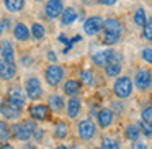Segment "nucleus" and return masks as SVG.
<instances>
[{"mask_svg": "<svg viewBox=\"0 0 152 149\" xmlns=\"http://www.w3.org/2000/svg\"><path fill=\"white\" fill-rule=\"evenodd\" d=\"M34 128H36L34 121L26 120V121H23V123H18V125L10 126V136H13L15 139H18V141L26 142V141L31 139V134H33Z\"/></svg>", "mask_w": 152, "mask_h": 149, "instance_id": "obj_1", "label": "nucleus"}, {"mask_svg": "<svg viewBox=\"0 0 152 149\" xmlns=\"http://www.w3.org/2000/svg\"><path fill=\"white\" fill-rule=\"evenodd\" d=\"M132 89H134L132 80L126 76L118 77V79L115 80V84H113V93H115L118 98H128L132 93Z\"/></svg>", "mask_w": 152, "mask_h": 149, "instance_id": "obj_2", "label": "nucleus"}, {"mask_svg": "<svg viewBox=\"0 0 152 149\" xmlns=\"http://www.w3.org/2000/svg\"><path fill=\"white\" fill-rule=\"evenodd\" d=\"M64 79V69L57 64H49L44 70V80L48 82V85L57 87Z\"/></svg>", "mask_w": 152, "mask_h": 149, "instance_id": "obj_3", "label": "nucleus"}, {"mask_svg": "<svg viewBox=\"0 0 152 149\" xmlns=\"http://www.w3.org/2000/svg\"><path fill=\"white\" fill-rule=\"evenodd\" d=\"M25 95L30 100H38L43 97V84L38 77H28L25 80Z\"/></svg>", "mask_w": 152, "mask_h": 149, "instance_id": "obj_4", "label": "nucleus"}, {"mask_svg": "<svg viewBox=\"0 0 152 149\" xmlns=\"http://www.w3.org/2000/svg\"><path fill=\"white\" fill-rule=\"evenodd\" d=\"M151 70L149 69H139L134 76V80H132V85H136V89L141 90V92H147L151 89Z\"/></svg>", "mask_w": 152, "mask_h": 149, "instance_id": "obj_5", "label": "nucleus"}, {"mask_svg": "<svg viewBox=\"0 0 152 149\" xmlns=\"http://www.w3.org/2000/svg\"><path fill=\"white\" fill-rule=\"evenodd\" d=\"M77 133H79V136L83 141H90V139H93L96 134V125L92 120H82V121L79 123Z\"/></svg>", "mask_w": 152, "mask_h": 149, "instance_id": "obj_6", "label": "nucleus"}, {"mask_svg": "<svg viewBox=\"0 0 152 149\" xmlns=\"http://www.w3.org/2000/svg\"><path fill=\"white\" fill-rule=\"evenodd\" d=\"M102 26H103V18L98 17V15L88 17L83 21V31H85V34H88V36H96V34L102 31Z\"/></svg>", "mask_w": 152, "mask_h": 149, "instance_id": "obj_7", "label": "nucleus"}, {"mask_svg": "<svg viewBox=\"0 0 152 149\" xmlns=\"http://www.w3.org/2000/svg\"><path fill=\"white\" fill-rule=\"evenodd\" d=\"M7 102H10L12 105H15L17 108H21L26 102V95L25 90H21L20 87H10L7 92Z\"/></svg>", "mask_w": 152, "mask_h": 149, "instance_id": "obj_8", "label": "nucleus"}, {"mask_svg": "<svg viewBox=\"0 0 152 149\" xmlns=\"http://www.w3.org/2000/svg\"><path fill=\"white\" fill-rule=\"evenodd\" d=\"M62 10H64L62 0H48L46 5H44V15H46L48 18H51V20L59 18L61 13H62Z\"/></svg>", "mask_w": 152, "mask_h": 149, "instance_id": "obj_9", "label": "nucleus"}, {"mask_svg": "<svg viewBox=\"0 0 152 149\" xmlns=\"http://www.w3.org/2000/svg\"><path fill=\"white\" fill-rule=\"evenodd\" d=\"M103 33L108 34H115V36H121L123 33V23L116 18H106L103 20V26H102Z\"/></svg>", "mask_w": 152, "mask_h": 149, "instance_id": "obj_10", "label": "nucleus"}, {"mask_svg": "<svg viewBox=\"0 0 152 149\" xmlns=\"http://www.w3.org/2000/svg\"><path fill=\"white\" fill-rule=\"evenodd\" d=\"M30 116L34 121H46L49 118V108L43 103H36V105L30 106Z\"/></svg>", "mask_w": 152, "mask_h": 149, "instance_id": "obj_11", "label": "nucleus"}, {"mask_svg": "<svg viewBox=\"0 0 152 149\" xmlns=\"http://www.w3.org/2000/svg\"><path fill=\"white\" fill-rule=\"evenodd\" d=\"M0 113H2L7 120H18L21 116V108H17V106L12 105L10 102L4 100V102L0 103Z\"/></svg>", "mask_w": 152, "mask_h": 149, "instance_id": "obj_12", "label": "nucleus"}, {"mask_svg": "<svg viewBox=\"0 0 152 149\" xmlns=\"http://www.w3.org/2000/svg\"><path fill=\"white\" fill-rule=\"evenodd\" d=\"M0 56H2V61L4 62H15V49H13V44L10 41L4 40L0 43Z\"/></svg>", "mask_w": 152, "mask_h": 149, "instance_id": "obj_13", "label": "nucleus"}, {"mask_svg": "<svg viewBox=\"0 0 152 149\" xmlns=\"http://www.w3.org/2000/svg\"><path fill=\"white\" fill-rule=\"evenodd\" d=\"M111 54H113V49H100L92 56V61H93L95 66L105 67L106 64L110 62V59H111Z\"/></svg>", "mask_w": 152, "mask_h": 149, "instance_id": "obj_14", "label": "nucleus"}, {"mask_svg": "<svg viewBox=\"0 0 152 149\" xmlns=\"http://www.w3.org/2000/svg\"><path fill=\"white\" fill-rule=\"evenodd\" d=\"M113 118H115V115H113V112L108 108H102L96 113V123H98L100 128H108L113 123Z\"/></svg>", "mask_w": 152, "mask_h": 149, "instance_id": "obj_15", "label": "nucleus"}, {"mask_svg": "<svg viewBox=\"0 0 152 149\" xmlns=\"http://www.w3.org/2000/svg\"><path fill=\"white\" fill-rule=\"evenodd\" d=\"M80 108H82V102H80V98H77V97H70L69 102H67V116L69 118H77L80 113Z\"/></svg>", "mask_w": 152, "mask_h": 149, "instance_id": "obj_16", "label": "nucleus"}, {"mask_svg": "<svg viewBox=\"0 0 152 149\" xmlns=\"http://www.w3.org/2000/svg\"><path fill=\"white\" fill-rule=\"evenodd\" d=\"M48 108L53 110V112L59 113L64 110V106H66V102H64V98L61 95H57V93H53V95H49V98H48Z\"/></svg>", "mask_w": 152, "mask_h": 149, "instance_id": "obj_17", "label": "nucleus"}, {"mask_svg": "<svg viewBox=\"0 0 152 149\" xmlns=\"http://www.w3.org/2000/svg\"><path fill=\"white\" fill-rule=\"evenodd\" d=\"M13 36L18 41H28L30 40V28L25 23H17L13 26Z\"/></svg>", "mask_w": 152, "mask_h": 149, "instance_id": "obj_18", "label": "nucleus"}, {"mask_svg": "<svg viewBox=\"0 0 152 149\" xmlns=\"http://www.w3.org/2000/svg\"><path fill=\"white\" fill-rule=\"evenodd\" d=\"M62 92L66 93V95H69V97H75L77 93L80 92V82L79 80H74V79L66 80L64 85H62Z\"/></svg>", "mask_w": 152, "mask_h": 149, "instance_id": "obj_19", "label": "nucleus"}, {"mask_svg": "<svg viewBox=\"0 0 152 149\" xmlns=\"http://www.w3.org/2000/svg\"><path fill=\"white\" fill-rule=\"evenodd\" d=\"M77 12L74 10L72 7H67L62 10V13H61V23L64 25V26H69V25H72L74 21L77 20Z\"/></svg>", "mask_w": 152, "mask_h": 149, "instance_id": "obj_20", "label": "nucleus"}, {"mask_svg": "<svg viewBox=\"0 0 152 149\" xmlns=\"http://www.w3.org/2000/svg\"><path fill=\"white\" fill-rule=\"evenodd\" d=\"M15 74H17V66H15V62H12V64L4 62V66L0 69V77H2V80H12L15 77Z\"/></svg>", "mask_w": 152, "mask_h": 149, "instance_id": "obj_21", "label": "nucleus"}, {"mask_svg": "<svg viewBox=\"0 0 152 149\" xmlns=\"http://www.w3.org/2000/svg\"><path fill=\"white\" fill-rule=\"evenodd\" d=\"M53 134H54V138H57V139H64L67 134H69V126H67L64 121H57L56 125H54Z\"/></svg>", "mask_w": 152, "mask_h": 149, "instance_id": "obj_22", "label": "nucleus"}, {"mask_svg": "<svg viewBox=\"0 0 152 149\" xmlns=\"http://www.w3.org/2000/svg\"><path fill=\"white\" fill-rule=\"evenodd\" d=\"M4 2H5V8L12 13H18L25 7V0H4Z\"/></svg>", "mask_w": 152, "mask_h": 149, "instance_id": "obj_23", "label": "nucleus"}, {"mask_svg": "<svg viewBox=\"0 0 152 149\" xmlns=\"http://www.w3.org/2000/svg\"><path fill=\"white\" fill-rule=\"evenodd\" d=\"M124 136L129 139V141H139V136H141V131H139V128H137V125H128L126 126V129H124Z\"/></svg>", "mask_w": 152, "mask_h": 149, "instance_id": "obj_24", "label": "nucleus"}, {"mask_svg": "<svg viewBox=\"0 0 152 149\" xmlns=\"http://www.w3.org/2000/svg\"><path fill=\"white\" fill-rule=\"evenodd\" d=\"M79 82L83 84V85H87V87H92L93 84H95V79H93L92 70H88V69L80 70V74H79Z\"/></svg>", "mask_w": 152, "mask_h": 149, "instance_id": "obj_25", "label": "nucleus"}, {"mask_svg": "<svg viewBox=\"0 0 152 149\" xmlns=\"http://www.w3.org/2000/svg\"><path fill=\"white\" fill-rule=\"evenodd\" d=\"M30 34L34 38V40L41 41L44 36H46V28H44L41 23H33L31 25V30H30Z\"/></svg>", "mask_w": 152, "mask_h": 149, "instance_id": "obj_26", "label": "nucleus"}, {"mask_svg": "<svg viewBox=\"0 0 152 149\" xmlns=\"http://www.w3.org/2000/svg\"><path fill=\"white\" fill-rule=\"evenodd\" d=\"M121 69H123L121 64H111L110 62L105 66V74L108 77H118L119 74H121Z\"/></svg>", "mask_w": 152, "mask_h": 149, "instance_id": "obj_27", "label": "nucleus"}, {"mask_svg": "<svg viewBox=\"0 0 152 149\" xmlns=\"http://www.w3.org/2000/svg\"><path fill=\"white\" fill-rule=\"evenodd\" d=\"M10 138V126L7 125V121H0V142H8Z\"/></svg>", "mask_w": 152, "mask_h": 149, "instance_id": "obj_28", "label": "nucleus"}, {"mask_svg": "<svg viewBox=\"0 0 152 149\" xmlns=\"http://www.w3.org/2000/svg\"><path fill=\"white\" fill-rule=\"evenodd\" d=\"M145 21H147V13H145V10L144 8H137L136 10V13H134V23L137 25V26H144L145 25Z\"/></svg>", "mask_w": 152, "mask_h": 149, "instance_id": "obj_29", "label": "nucleus"}, {"mask_svg": "<svg viewBox=\"0 0 152 149\" xmlns=\"http://www.w3.org/2000/svg\"><path fill=\"white\" fill-rule=\"evenodd\" d=\"M100 149H119V142L110 136H105L102 139V148Z\"/></svg>", "mask_w": 152, "mask_h": 149, "instance_id": "obj_30", "label": "nucleus"}, {"mask_svg": "<svg viewBox=\"0 0 152 149\" xmlns=\"http://www.w3.org/2000/svg\"><path fill=\"white\" fill-rule=\"evenodd\" d=\"M142 38H144L145 41H151L152 40V20L145 21V25L142 26Z\"/></svg>", "mask_w": 152, "mask_h": 149, "instance_id": "obj_31", "label": "nucleus"}, {"mask_svg": "<svg viewBox=\"0 0 152 149\" xmlns=\"http://www.w3.org/2000/svg\"><path fill=\"white\" fill-rule=\"evenodd\" d=\"M102 41L108 46H115L116 43L119 41V36H115V34H108V33H103L102 34Z\"/></svg>", "mask_w": 152, "mask_h": 149, "instance_id": "obj_32", "label": "nucleus"}, {"mask_svg": "<svg viewBox=\"0 0 152 149\" xmlns=\"http://www.w3.org/2000/svg\"><path fill=\"white\" fill-rule=\"evenodd\" d=\"M141 121L151 125V121H152V106H151V105L145 106V108L141 112Z\"/></svg>", "mask_w": 152, "mask_h": 149, "instance_id": "obj_33", "label": "nucleus"}, {"mask_svg": "<svg viewBox=\"0 0 152 149\" xmlns=\"http://www.w3.org/2000/svg\"><path fill=\"white\" fill-rule=\"evenodd\" d=\"M137 128H139V131H141L142 134L145 136V138H151V136H152V128H151V125H147V123L141 121Z\"/></svg>", "mask_w": 152, "mask_h": 149, "instance_id": "obj_34", "label": "nucleus"}, {"mask_svg": "<svg viewBox=\"0 0 152 149\" xmlns=\"http://www.w3.org/2000/svg\"><path fill=\"white\" fill-rule=\"evenodd\" d=\"M141 57H142V59H144L147 64H151V62H152V49H151V48H145V49H142Z\"/></svg>", "mask_w": 152, "mask_h": 149, "instance_id": "obj_35", "label": "nucleus"}, {"mask_svg": "<svg viewBox=\"0 0 152 149\" xmlns=\"http://www.w3.org/2000/svg\"><path fill=\"white\" fill-rule=\"evenodd\" d=\"M31 138H34L36 141H41V139H43V129H39L36 126V128H34V131H33V134H31Z\"/></svg>", "mask_w": 152, "mask_h": 149, "instance_id": "obj_36", "label": "nucleus"}, {"mask_svg": "<svg viewBox=\"0 0 152 149\" xmlns=\"http://www.w3.org/2000/svg\"><path fill=\"white\" fill-rule=\"evenodd\" d=\"M131 149H147V144L144 141H134L131 146Z\"/></svg>", "mask_w": 152, "mask_h": 149, "instance_id": "obj_37", "label": "nucleus"}, {"mask_svg": "<svg viewBox=\"0 0 152 149\" xmlns=\"http://www.w3.org/2000/svg\"><path fill=\"white\" fill-rule=\"evenodd\" d=\"M98 2H100L102 5H106V7H110V5H115L118 0H98Z\"/></svg>", "mask_w": 152, "mask_h": 149, "instance_id": "obj_38", "label": "nucleus"}, {"mask_svg": "<svg viewBox=\"0 0 152 149\" xmlns=\"http://www.w3.org/2000/svg\"><path fill=\"white\" fill-rule=\"evenodd\" d=\"M48 59L49 61H53L54 64H56V61H57V57H56V54L53 53V51H49V53H48Z\"/></svg>", "mask_w": 152, "mask_h": 149, "instance_id": "obj_39", "label": "nucleus"}, {"mask_svg": "<svg viewBox=\"0 0 152 149\" xmlns=\"http://www.w3.org/2000/svg\"><path fill=\"white\" fill-rule=\"evenodd\" d=\"M0 149H15L10 142H4V144H0Z\"/></svg>", "mask_w": 152, "mask_h": 149, "instance_id": "obj_40", "label": "nucleus"}, {"mask_svg": "<svg viewBox=\"0 0 152 149\" xmlns=\"http://www.w3.org/2000/svg\"><path fill=\"white\" fill-rule=\"evenodd\" d=\"M113 108H115V110H118V112H121V110H123V105H121V102H116V103H113Z\"/></svg>", "mask_w": 152, "mask_h": 149, "instance_id": "obj_41", "label": "nucleus"}, {"mask_svg": "<svg viewBox=\"0 0 152 149\" xmlns=\"http://www.w3.org/2000/svg\"><path fill=\"white\" fill-rule=\"evenodd\" d=\"M4 33V23H2V21H0V34Z\"/></svg>", "mask_w": 152, "mask_h": 149, "instance_id": "obj_42", "label": "nucleus"}, {"mask_svg": "<svg viewBox=\"0 0 152 149\" xmlns=\"http://www.w3.org/2000/svg\"><path fill=\"white\" fill-rule=\"evenodd\" d=\"M56 149H69V148H67V146H57Z\"/></svg>", "mask_w": 152, "mask_h": 149, "instance_id": "obj_43", "label": "nucleus"}, {"mask_svg": "<svg viewBox=\"0 0 152 149\" xmlns=\"http://www.w3.org/2000/svg\"><path fill=\"white\" fill-rule=\"evenodd\" d=\"M2 66H4V61L0 59V69H2Z\"/></svg>", "mask_w": 152, "mask_h": 149, "instance_id": "obj_44", "label": "nucleus"}, {"mask_svg": "<svg viewBox=\"0 0 152 149\" xmlns=\"http://www.w3.org/2000/svg\"><path fill=\"white\" fill-rule=\"evenodd\" d=\"M34 2H44V0H34Z\"/></svg>", "mask_w": 152, "mask_h": 149, "instance_id": "obj_45", "label": "nucleus"}, {"mask_svg": "<svg viewBox=\"0 0 152 149\" xmlns=\"http://www.w3.org/2000/svg\"><path fill=\"white\" fill-rule=\"evenodd\" d=\"M93 149H100V148H93Z\"/></svg>", "mask_w": 152, "mask_h": 149, "instance_id": "obj_46", "label": "nucleus"}, {"mask_svg": "<svg viewBox=\"0 0 152 149\" xmlns=\"http://www.w3.org/2000/svg\"><path fill=\"white\" fill-rule=\"evenodd\" d=\"M82 2H87V0H82Z\"/></svg>", "mask_w": 152, "mask_h": 149, "instance_id": "obj_47", "label": "nucleus"}]
</instances>
